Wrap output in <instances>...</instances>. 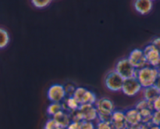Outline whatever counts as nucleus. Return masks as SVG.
I'll list each match as a JSON object with an SVG mask.
<instances>
[{"label": "nucleus", "instance_id": "nucleus-1", "mask_svg": "<svg viewBox=\"0 0 160 129\" xmlns=\"http://www.w3.org/2000/svg\"><path fill=\"white\" fill-rule=\"evenodd\" d=\"M159 68L147 65L137 71V79L143 89L153 86L159 74Z\"/></svg>", "mask_w": 160, "mask_h": 129}, {"label": "nucleus", "instance_id": "nucleus-2", "mask_svg": "<svg viewBox=\"0 0 160 129\" xmlns=\"http://www.w3.org/2000/svg\"><path fill=\"white\" fill-rule=\"evenodd\" d=\"M98 111V120L101 121H111V117L116 111L113 101L107 97H102L97 100L95 104Z\"/></svg>", "mask_w": 160, "mask_h": 129}, {"label": "nucleus", "instance_id": "nucleus-3", "mask_svg": "<svg viewBox=\"0 0 160 129\" xmlns=\"http://www.w3.org/2000/svg\"><path fill=\"white\" fill-rule=\"evenodd\" d=\"M114 70L124 80L131 78H137L138 70H136L131 65L128 58H123V59H120L116 64Z\"/></svg>", "mask_w": 160, "mask_h": 129}, {"label": "nucleus", "instance_id": "nucleus-4", "mask_svg": "<svg viewBox=\"0 0 160 129\" xmlns=\"http://www.w3.org/2000/svg\"><path fill=\"white\" fill-rule=\"evenodd\" d=\"M73 96L76 99L80 105H95L98 100L96 95L93 92L84 87H77Z\"/></svg>", "mask_w": 160, "mask_h": 129}, {"label": "nucleus", "instance_id": "nucleus-5", "mask_svg": "<svg viewBox=\"0 0 160 129\" xmlns=\"http://www.w3.org/2000/svg\"><path fill=\"white\" fill-rule=\"evenodd\" d=\"M124 79L115 70L108 72L105 78V85L109 91L120 92L122 90Z\"/></svg>", "mask_w": 160, "mask_h": 129}, {"label": "nucleus", "instance_id": "nucleus-6", "mask_svg": "<svg viewBox=\"0 0 160 129\" xmlns=\"http://www.w3.org/2000/svg\"><path fill=\"white\" fill-rule=\"evenodd\" d=\"M128 59L136 70L142 69L148 65L145 53L142 49H133L128 55Z\"/></svg>", "mask_w": 160, "mask_h": 129}, {"label": "nucleus", "instance_id": "nucleus-7", "mask_svg": "<svg viewBox=\"0 0 160 129\" xmlns=\"http://www.w3.org/2000/svg\"><path fill=\"white\" fill-rule=\"evenodd\" d=\"M143 89L137 78L125 79L123 81L122 92L128 97H134Z\"/></svg>", "mask_w": 160, "mask_h": 129}, {"label": "nucleus", "instance_id": "nucleus-8", "mask_svg": "<svg viewBox=\"0 0 160 129\" xmlns=\"http://www.w3.org/2000/svg\"><path fill=\"white\" fill-rule=\"evenodd\" d=\"M47 97L52 103H62L67 98L64 85L55 84L50 86L47 91Z\"/></svg>", "mask_w": 160, "mask_h": 129}, {"label": "nucleus", "instance_id": "nucleus-9", "mask_svg": "<svg viewBox=\"0 0 160 129\" xmlns=\"http://www.w3.org/2000/svg\"><path fill=\"white\" fill-rule=\"evenodd\" d=\"M143 51L148 66L156 68L160 67V53L152 44L146 45Z\"/></svg>", "mask_w": 160, "mask_h": 129}, {"label": "nucleus", "instance_id": "nucleus-10", "mask_svg": "<svg viewBox=\"0 0 160 129\" xmlns=\"http://www.w3.org/2000/svg\"><path fill=\"white\" fill-rule=\"evenodd\" d=\"M78 111L81 114L83 120L85 121H91L96 120L98 118V111L95 105L84 104L81 105L78 109Z\"/></svg>", "mask_w": 160, "mask_h": 129}, {"label": "nucleus", "instance_id": "nucleus-11", "mask_svg": "<svg viewBox=\"0 0 160 129\" xmlns=\"http://www.w3.org/2000/svg\"><path fill=\"white\" fill-rule=\"evenodd\" d=\"M111 123L114 129H128L129 126L126 122L125 111L116 110L111 117Z\"/></svg>", "mask_w": 160, "mask_h": 129}, {"label": "nucleus", "instance_id": "nucleus-12", "mask_svg": "<svg viewBox=\"0 0 160 129\" xmlns=\"http://www.w3.org/2000/svg\"><path fill=\"white\" fill-rule=\"evenodd\" d=\"M126 122L130 127H134L142 124V117L140 112L136 108H131L125 111Z\"/></svg>", "mask_w": 160, "mask_h": 129}, {"label": "nucleus", "instance_id": "nucleus-13", "mask_svg": "<svg viewBox=\"0 0 160 129\" xmlns=\"http://www.w3.org/2000/svg\"><path fill=\"white\" fill-rule=\"evenodd\" d=\"M134 7L141 15H146L152 9L153 2L152 0H137L134 1Z\"/></svg>", "mask_w": 160, "mask_h": 129}, {"label": "nucleus", "instance_id": "nucleus-14", "mask_svg": "<svg viewBox=\"0 0 160 129\" xmlns=\"http://www.w3.org/2000/svg\"><path fill=\"white\" fill-rule=\"evenodd\" d=\"M52 117L56 121L60 128L62 129H67L72 121L70 114L65 111H60Z\"/></svg>", "mask_w": 160, "mask_h": 129}, {"label": "nucleus", "instance_id": "nucleus-15", "mask_svg": "<svg viewBox=\"0 0 160 129\" xmlns=\"http://www.w3.org/2000/svg\"><path fill=\"white\" fill-rule=\"evenodd\" d=\"M143 95L144 98L147 101L150 103H153L160 96V91L156 86H151V87L143 89Z\"/></svg>", "mask_w": 160, "mask_h": 129}, {"label": "nucleus", "instance_id": "nucleus-16", "mask_svg": "<svg viewBox=\"0 0 160 129\" xmlns=\"http://www.w3.org/2000/svg\"><path fill=\"white\" fill-rule=\"evenodd\" d=\"M62 106H63V111H67L68 113L71 114V113L78 111L81 105L77 101L74 97L71 96L67 97L64 100V101L62 102Z\"/></svg>", "mask_w": 160, "mask_h": 129}, {"label": "nucleus", "instance_id": "nucleus-17", "mask_svg": "<svg viewBox=\"0 0 160 129\" xmlns=\"http://www.w3.org/2000/svg\"><path fill=\"white\" fill-rule=\"evenodd\" d=\"M62 111H63L62 103H51L47 107V114L52 117H54L56 114Z\"/></svg>", "mask_w": 160, "mask_h": 129}, {"label": "nucleus", "instance_id": "nucleus-18", "mask_svg": "<svg viewBox=\"0 0 160 129\" xmlns=\"http://www.w3.org/2000/svg\"><path fill=\"white\" fill-rule=\"evenodd\" d=\"M9 34L4 28H0V49H4L9 43Z\"/></svg>", "mask_w": 160, "mask_h": 129}, {"label": "nucleus", "instance_id": "nucleus-19", "mask_svg": "<svg viewBox=\"0 0 160 129\" xmlns=\"http://www.w3.org/2000/svg\"><path fill=\"white\" fill-rule=\"evenodd\" d=\"M134 108H136L138 111H142V110L143 109H151L154 111V109H153L152 103H150V102L147 101V100H145V99H143V100L138 102Z\"/></svg>", "mask_w": 160, "mask_h": 129}, {"label": "nucleus", "instance_id": "nucleus-20", "mask_svg": "<svg viewBox=\"0 0 160 129\" xmlns=\"http://www.w3.org/2000/svg\"><path fill=\"white\" fill-rule=\"evenodd\" d=\"M51 0H32L31 4L38 9H43L51 4Z\"/></svg>", "mask_w": 160, "mask_h": 129}, {"label": "nucleus", "instance_id": "nucleus-21", "mask_svg": "<svg viewBox=\"0 0 160 129\" xmlns=\"http://www.w3.org/2000/svg\"><path fill=\"white\" fill-rule=\"evenodd\" d=\"M44 129H62L60 128L58 123L56 122V121L55 120L53 117L49 118L45 124V126H44Z\"/></svg>", "mask_w": 160, "mask_h": 129}, {"label": "nucleus", "instance_id": "nucleus-22", "mask_svg": "<svg viewBox=\"0 0 160 129\" xmlns=\"http://www.w3.org/2000/svg\"><path fill=\"white\" fill-rule=\"evenodd\" d=\"M95 129H114L111 121H99L97 123Z\"/></svg>", "mask_w": 160, "mask_h": 129}, {"label": "nucleus", "instance_id": "nucleus-23", "mask_svg": "<svg viewBox=\"0 0 160 129\" xmlns=\"http://www.w3.org/2000/svg\"><path fill=\"white\" fill-rule=\"evenodd\" d=\"M64 88H65V91H66V94H67V97L73 96V94H74L75 90H76V89H77V88L72 84L66 85H64Z\"/></svg>", "mask_w": 160, "mask_h": 129}, {"label": "nucleus", "instance_id": "nucleus-24", "mask_svg": "<svg viewBox=\"0 0 160 129\" xmlns=\"http://www.w3.org/2000/svg\"><path fill=\"white\" fill-rule=\"evenodd\" d=\"M152 125L160 126V112L159 111H154V113H153Z\"/></svg>", "mask_w": 160, "mask_h": 129}, {"label": "nucleus", "instance_id": "nucleus-25", "mask_svg": "<svg viewBox=\"0 0 160 129\" xmlns=\"http://www.w3.org/2000/svg\"><path fill=\"white\" fill-rule=\"evenodd\" d=\"M81 129H95V126L93 124V122L84 121L81 122Z\"/></svg>", "mask_w": 160, "mask_h": 129}, {"label": "nucleus", "instance_id": "nucleus-26", "mask_svg": "<svg viewBox=\"0 0 160 129\" xmlns=\"http://www.w3.org/2000/svg\"><path fill=\"white\" fill-rule=\"evenodd\" d=\"M67 129H81V122L71 121V123L70 124V125Z\"/></svg>", "mask_w": 160, "mask_h": 129}, {"label": "nucleus", "instance_id": "nucleus-27", "mask_svg": "<svg viewBox=\"0 0 160 129\" xmlns=\"http://www.w3.org/2000/svg\"><path fill=\"white\" fill-rule=\"evenodd\" d=\"M155 47L156 48V49L160 53V37L155 38L152 41V43Z\"/></svg>", "mask_w": 160, "mask_h": 129}, {"label": "nucleus", "instance_id": "nucleus-28", "mask_svg": "<svg viewBox=\"0 0 160 129\" xmlns=\"http://www.w3.org/2000/svg\"><path fill=\"white\" fill-rule=\"evenodd\" d=\"M152 105L154 111H159V112H160V96L157 100H156L153 102Z\"/></svg>", "mask_w": 160, "mask_h": 129}, {"label": "nucleus", "instance_id": "nucleus-29", "mask_svg": "<svg viewBox=\"0 0 160 129\" xmlns=\"http://www.w3.org/2000/svg\"><path fill=\"white\" fill-rule=\"evenodd\" d=\"M148 125H144V124H140V125H138L134 127H130L128 129H148Z\"/></svg>", "mask_w": 160, "mask_h": 129}, {"label": "nucleus", "instance_id": "nucleus-30", "mask_svg": "<svg viewBox=\"0 0 160 129\" xmlns=\"http://www.w3.org/2000/svg\"><path fill=\"white\" fill-rule=\"evenodd\" d=\"M154 86H156V87L160 91V72H159V75H158V78H157V79H156Z\"/></svg>", "mask_w": 160, "mask_h": 129}, {"label": "nucleus", "instance_id": "nucleus-31", "mask_svg": "<svg viewBox=\"0 0 160 129\" xmlns=\"http://www.w3.org/2000/svg\"><path fill=\"white\" fill-rule=\"evenodd\" d=\"M148 129H160V126H156V125H150Z\"/></svg>", "mask_w": 160, "mask_h": 129}]
</instances>
